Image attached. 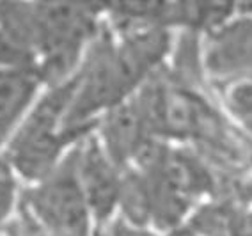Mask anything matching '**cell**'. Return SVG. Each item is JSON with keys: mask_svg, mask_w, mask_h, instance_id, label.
Returning <instances> with one entry per match:
<instances>
[{"mask_svg": "<svg viewBox=\"0 0 252 236\" xmlns=\"http://www.w3.org/2000/svg\"><path fill=\"white\" fill-rule=\"evenodd\" d=\"M75 94V75L59 86L45 87L25 121L7 144L4 158L23 186L34 185L61 165L69 151L96 130L66 126Z\"/></svg>", "mask_w": 252, "mask_h": 236, "instance_id": "6da1fadb", "label": "cell"}, {"mask_svg": "<svg viewBox=\"0 0 252 236\" xmlns=\"http://www.w3.org/2000/svg\"><path fill=\"white\" fill-rule=\"evenodd\" d=\"M103 23V5L36 4L34 69L43 86H59L78 71Z\"/></svg>", "mask_w": 252, "mask_h": 236, "instance_id": "7a4b0ae2", "label": "cell"}, {"mask_svg": "<svg viewBox=\"0 0 252 236\" xmlns=\"http://www.w3.org/2000/svg\"><path fill=\"white\" fill-rule=\"evenodd\" d=\"M73 151L41 181L23 186L20 211L54 236H96Z\"/></svg>", "mask_w": 252, "mask_h": 236, "instance_id": "3957f363", "label": "cell"}, {"mask_svg": "<svg viewBox=\"0 0 252 236\" xmlns=\"http://www.w3.org/2000/svg\"><path fill=\"white\" fill-rule=\"evenodd\" d=\"M73 153L78 181L94 224L96 236H103L117 218L125 169L108 156L96 132L78 142Z\"/></svg>", "mask_w": 252, "mask_h": 236, "instance_id": "277c9868", "label": "cell"}, {"mask_svg": "<svg viewBox=\"0 0 252 236\" xmlns=\"http://www.w3.org/2000/svg\"><path fill=\"white\" fill-rule=\"evenodd\" d=\"M203 64L210 82L252 77V13H236L203 37Z\"/></svg>", "mask_w": 252, "mask_h": 236, "instance_id": "5b68a950", "label": "cell"}, {"mask_svg": "<svg viewBox=\"0 0 252 236\" xmlns=\"http://www.w3.org/2000/svg\"><path fill=\"white\" fill-rule=\"evenodd\" d=\"M96 137L121 169L133 167L146 148L158 141L149 132L133 96L99 118Z\"/></svg>", "mask_w": 252, "mask_h": 236, "instance_id": "8992f818", "label": "cell"}, {"mask_svg": "<svg viewBox=\"0 0 252 236\" xmlns=\"http://www.w3.org/2000/svg\"><path fill=\"white\" fill-rule=\"evenodd\" d=\"M45 86L34 68L0 69V154L41 96Z\"/></svg>", "mask_w": 252, "mask_h": 236, "instance_id": "52a82bcc", "label": "cell"}, {"mask_svg": "<svg viewBox=\"0 0 252 236\" xmlns=\"http://www.w3.org/2000/svg\"><path fill=\"white\" fill-rule=\"evenodd\" d=\"M23 183L11 164L0 154V229L11 226L22 206Z\"/></svg>", "mask_w": 252, "mask_h": 236, "instance_id": "ba28073f", "label": "cell"}, {"mask_svg": "<svg viewBox=\"0 0 252 236\" xmlns=\"http://www.w3.org/2000/svg\"><path fill=\"white\" fill-rule=\"evenodd\" d=\"M23 66L34 68L32 60L0 30V69L23 68Z\"/></svg>", "mask_w": 252, "mask_h": 236, "instance_id": "9c48e42d", "label": "cell"}, {"mask_svg": "<svg viewBox=\"0 0 252 236\" xmlns=\"http://www.w3.org/2000/svg\"><path fill=\"white\" fill-rule=\"evenodd\" d=\"M22 226L27 227V229H20V235H22V236H54V235H50V233L43 231L41 227H37L36 224L32 222L29 217H25V215H23Z\"/></svg>", "mask_w": 252, "mask_h": 236, "instance_id": "30bf717a", "label": "cell"}, {"mask_svg": "<svg viewBox=\"0 0 252 236\" xmlns=\"http://www.w3.org/2000/svg\"><path fill=\"white\" fill-rule=\"evenodd\" d=\"M0 236H22L20 235V226H16V224L13 222L11 226L0 229Z\"/></svg>", "mask_w": 252, "mask_h": 236, "instance_id": "8fae6325", "label": "cell"}, {"mask_svg": "<svg viewBox=\"0 0 252 236\" xmlns=\"http://www.w3.org/2000/svg\"><path fill=\"white\" fill-rule=\"evenodd\" d=\"M240 7H242L243 11H249V13H252V2H243V4H240Z\"/></svg>", "mask_w": 252, "mask_h": 236, "instance_id": "7c38bea8", "label": "cell"}]
</instances>
